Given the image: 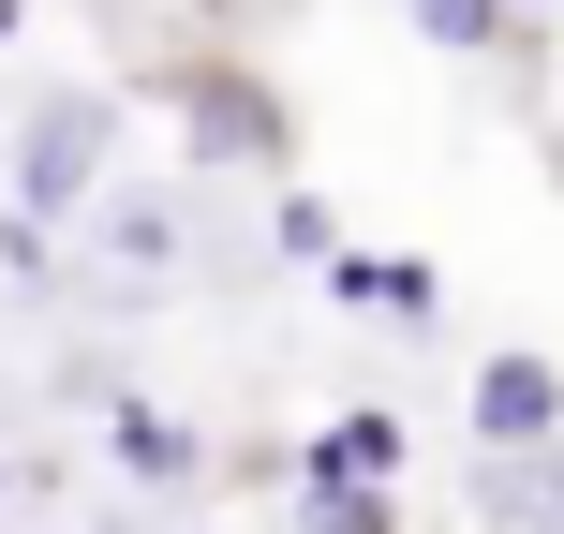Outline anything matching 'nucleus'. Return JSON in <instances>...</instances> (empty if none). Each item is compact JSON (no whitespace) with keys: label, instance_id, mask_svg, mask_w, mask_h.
Here are the masks:
<instances>
[{"label":"nucleus","instance_id":"1","mask_svg":"<svg viewBox=\"0 0 564 534\" xmlns=\"http://www.w3.org/2000/svg\"><path fill=\"white\" fill-rule=\"evenodd\" d=\"M476 431H490V446H550V431H564V371L550 357H490L476 371Z\"/></svg>","mask_w":564,"mask_h":534},{"label":"nucleus","instance_id":"2","mask_svg":"<svg viewBox=\"0 0 564 534\" xmlns=\"http://www.w3.org/2000/svg\"><path fill=\"white\" fill-rule=\"evenodd\" d=\"M89 164H105V105H89V89H59L45 119H30V194H89Z\"/></svg>","mask_w":564,"mask_h":534},{"label":"nucleus","instance_id":"3","mask_svg":"<svg viewBox=\"0 0 564 534\" xmlns=\"http://www.w3.org/2000/svg\"><path fill=\"white\" fill-rule=\"evenodd\" d=\"M312 534H401V520H387V490H371V476L312 460Z\"/></svg>","mask_w":564,"mask_h":534},{"label":"nucleus","instance_id":"4","mask_svg":"<svg viewBox=\"0 0 564 534\" xmlns=\"http://www.w3.org/2000/svg\"><path fill=\"white\" fill-rule=\"evenodd\" d=\"M341 297H357V312H401V327H416V312H431V268H416V253H357V268H341Z\"/></svg>","mask_w":564,"mask_h":534},{"label":"nucleus","instance_id":"5","mask_svg":"<svg viewBox=\"0 0 564 534\" xmlns=\"http://www.w3.org/2000/svg\"><path fill=\"white\" fill-rule=\"evenodd\" d=\"M431 45H506V0H416Z\"/></svg>","mask_w":564,"mask_h":534},{"label":"nucleus","instance_id":"6","mask_svg":"<svg viewBox=\"0 0 564 534\" xmlns=\"http://www.w3.org/2000/svg\"><path fill=\"white\" fill-rule=\"evenodd\" d=\"M327 460H341V476H401V431H387V416H341Z\"/></svg>","mask_w":564,"mask_h":534},{"label":"nucleus","instance_id":"7","mask_svg":"<svg viewBox=\"0 0 564 534\" xmlns=\"http://www.w3.org/2000/svg\"><path fill=\"white\" fill-rule=\"evenodd\" d=\"M105 253H119V268H164V253H178V224H164V208H119Z\"/></svg>","mask_w":564,"mask_h":534}]
</instances>
